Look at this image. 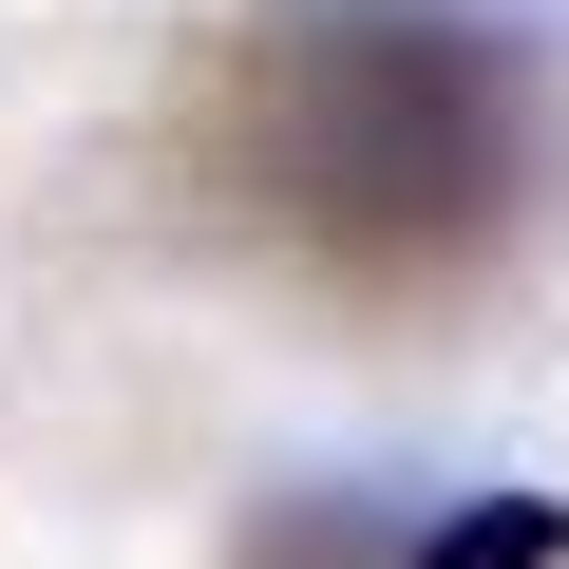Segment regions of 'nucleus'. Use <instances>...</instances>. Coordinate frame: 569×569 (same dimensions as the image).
<instances>
[{
	"instance_id": "f257e3e1",
	"label": "nucleus",
	"mask_w": 569,
	"mask_h": 569,
	"mask_svg": "<svg viewBox=\"0 0 569 569\" xmlns=\"http://www.w3.org/2000/svg\"><path fill=\"white\" fill-rule=\"evenodd\" d=\"M190 171L266 266L361 323H437L569 171V58L512 0H247L190 96Z\"/></svg>"
},
{
	"instance_id": "f03ea898",
	"label": "nucleus",
	"mask_w": 569,
	"mask_h": 569,
	"mask_svg": "<svg viewBox=\"0 0 569 569\" xmlns=\"http://www.w3.org/2000/svg\"><path fill=\"white\" fill-rule=\"evenodd\" d=\"M437 493H361V475H305V493H266L228 569H399Z\"/></svg>"
},
{
	"instance_id": "7ed1b4c3",
	"label": "nucleus",
	"mask_w": 569,
	"mask_h": 569,
	"mask_svg": "<svg viewBox=\"0 0 569 569\" xmlns=\"http://www.w3.org/2000/svg\"><path fill=\"white\" fill-rule=\"evenodd\" d=\"M399 569H569V493H531V475H493V493H437Z\"/></svg>"
}]
</instances>
